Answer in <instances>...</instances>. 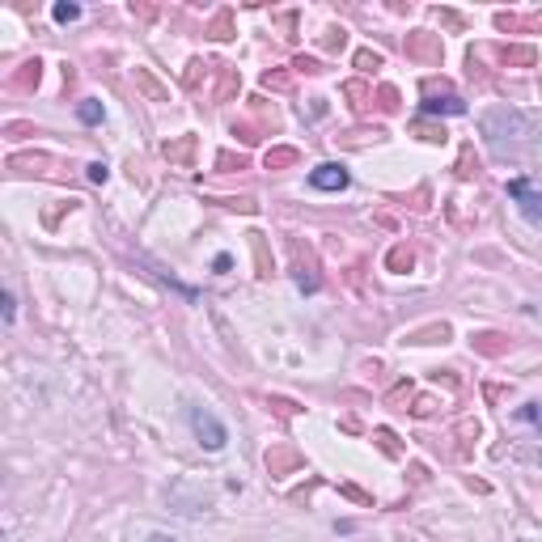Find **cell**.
<instances>
[{"mask_svg": "<svg viewBox=\"0 0 542 542\" xmlns=\"http://www.w3.org/2000/svg\"><path fill=\"white\" fill-rule=\"evenodd\" d=\"M149 542H178V538H169V534H153Z\"/></svg>", "mask_w": 542, "mask_h": 542, "instance_id": "7c38bea8", "label": "cell"}, {"mask_svg": "<svg viewBox=\"0 0 542 542\" xmlns=\"http://www.w3.org/2000/svg\"><path fill=\"white\" fill-rule=\"evenodd\" d=\"M106 174H111V169L102 165V161H93V165H89V183H106Z\"/></svg>", "mask_w": 542, "mask_h": 542, "instance_id": "9c48e42d", "label": "cell"}, {"mask_svg": "<svg viewBox=\"0 0 542 542\" xmlns=\"http://www.w3.org/2000/svg\"><path fill=\"white\" fill-rule=\"evenodd\" d=\"M187 420H191V432H195V440H199L203 449H225L229 428L216 420V411H208V406H191Z\"/></svg>", "mask_w": 542, "mask_h": 542, "instance_id": "6da1fadb", "label": "cell"}, {"mask_svg": "<svg viewBox=\"0 0 542 542\" xmlns=\"http://www.w3.org/2000/svg\"><path fill=\"white\" fill-rule=\"evenodd\" d=\"M51 17L68 26V21H77V17H81V9H77V5H55V9H51Z\"/></svg>", "mask_w": 542, "mask_h": 542, "instance_id": "8992f818", "label": "cell"}, {"mask_svg": "<svg viewBox=\"0 0 542 542\" xmlns=\"http://www.w3.org/2000/svg\"><path fill=\"white\" fill-rule=\"evenodd\" d=\"M13 318H17V297L5 292V322H13Z\"/></svg>", "mask_w": 542, "mask_h": 542, "instance_id": "30bf717a", "label": "cell"}, {"mask_svg": "<svg viewBox=\"0 0 542 542\" xmlns=\"http://www.w3.org/2000/svg\"><path fill=\"white\" fill-rule=\"evenodd\" d=\"M77 119H81V123H102V102H97V97H85L81 106H77Z\"/></svg>", "mask_w": 542, "mask_h": 542, "instance_id": "5b68a950", "label": "cell"}, {"mask_svg": "<svg viewBox=\"0 0 542 542\" xmlns=\"http://www.w3.org/2000/svg\"><path fill=\"white\" fill-rule=\"evenodd\" d=\"M508 195L517 199V208H521V216L530 225H542V191H534L525 178H513V183H508Z\"/></svg>", "mask_w": 542, "mask_h": 542, "instance_id": "7a4b0ae2", "label": "cell"}, {"mask_svg": "<svg viewBox=\"0 0 542 542\" xmlns=\"http://www.w3.org/2000/svg\"><path fill=\"white\" fill-rule=\"evenodd\" d=\"M284 161H297L292 149H280V153H267V165H284Z\"/></svg>", "mask_w": 542, "mask_h": 542, "instance_id": "ba28073f", "label": "cell"}, {"mask_svg": "<svg viewBox=\"0 0 542 542\" xmlns=\"http://www.w3.org/2000/svg\"><path fill=\"white\" fill-rule=\"evenodd\" d=\"M466 111V102L458 97H445V102H424V115H462Z\"/></svg>", "mask_w": 542, "mask_h": 542, "instance_id": "277c9868", "label": "cell"}, {"mask_svg": "<svg viewBox=\"0 0 542 542\" xmlns=\"http://www.w3.org/2000/svg\"><path fill=\"white\" fill-rule=\"evenodd\" d=\"M356 64H360V68H377L382 59H377V55H368V51H360V55H356Z\"/></svg>", "mask_w": 542, "mask_h": 542, "instance_id": "8fae6325", "label": "cell"}, {"mask_svg": "<svg viewBox=\"0 0 542 542\" xmlns=\"http://www.w3.org/2000/svg\"><path fill=\"white\" fill-rule=\"evenodd\" d=\"M348 183H352V174H348L339 161H326V165H314V169H310V187H314V191H344Z\"/></svg>", "mask_w": 542, "mask_h": 542, "instance_id": "3957f363", "label": "cell"}, {"mask_svg": "<svg viewBox=\"0 0 542 542\" xmlns=\"http://www.w3.org/2000/svg\"><path fill=\"white\" fill-rule=\"evenodd\" d=\"M521 420H525V424H538V428H542V402H525V406H521Z\"/></svg>", "mask_w": 542, "mask_h": 542, "instance_id": "52a82bcc", "label": "cell"}]
</instances>
